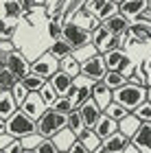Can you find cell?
<instances>
[{
    "label": "cell",
    "instance_id": "6",
    "mask_svg": "<svg viewBox=\"0 0 151 153\" xmlns=\"http://www.w3.org/2000/svg\"><path fill=\"white\" fill-rule=\"evenodd\" d=\"M109 70L107 64H105V57H103L101 53L92 55L90 59H86L83 64H81V74L88 76L90 81H101L103 76H105V72Z\"/></svg>",
    "mask_w": 151,
    "mask_h": 153
},
{
    "label": "cell",
    "instance_id": "28",
    "mask_svg": "<svg viewBox=\"0 0 151 153\" xmlns=\"http://www.w3.org/2000/svg\"><path fill=\"white\" fill-rule=\"evenodd\" d=\"M39 96H42V101L46 103V107H53V105H55V101L59 99L57 90L53 88V83H51V81H46L44 85H42V90H39Z\"/></svg>",
    "mask_w": 151,
    "mask_h": 153
},
{
    "label": "cell",
    "instance_id": "42",
    "mask_svg": "<svg viewBox=\"0 0 151 153\" xmlns=\"http://www.w3.org/2000/svg\"><path fill=\"white\" fill-rule=\"evenodd\" d=\"M123 153H140V149H138V147H136V144H134V142H129V147H127L125 151H123Z\"/></svg>",
    "mask_w": 151,
    "mask_h": 153
},
{
    "label": "cell",
    "instance_id": "3",
    "mask_svg": "<svg viewBox=\"0 0 151 153\" xmlns=\"http://www.w3.org/2000/svg\"><path fill=\"white\" fill-rule=\"evenodd\" d=\"M66 127H68V116L59 114L57 109H53V107H48L37 118V134H42V138H53Z\"/></svg>",
    "mask_w": 151,
    "mask_h": 153
},
{
    "label": "cell",
    "instance_id": "35",
    "mask_svg": "<svg viewBox=\"0 0 151 153\" xmlns=\"http://www.w3.org/2000/svg\"><path fill=\"white\" fill-rule=\"evenodd\" d=\"M33 151H35V153H61L53 138H42V142H39Z\"/></svg>",
    "mask_w": 151,
    "mask_h": 153
},
{
    "label": "cell",
    "instance_id": "25",
    "mask_svg": "<svg viewBox=\"0 0 151 153\" xmlns=\"http://www.w3.org/2000/svg\"><path fill=\"white\" fill-rule=\"evenodd\" d=\"M59 70L68 72L70 76H77V74H81V64L77 61V57H74V55H68V57L59 59Z\"/></svg>",
    "mask_w": 151,
    "mask_h": 153
},
{
    "label": "cell",
    "instance_id": "41",
    "mask_svg": "<svg viewBox=\"0 0 151 153\" xmlns=\"http://www.w3.org/2000/svg\"><path fill=\"white\" fill-rule=\"evenodd\" d=\"M11 140H13V136H9L7 131H2V134H0V151H4L7 147H9Z\"/></svg>",
    "mask_w": 151,
    "mask_h": 153
},
{
    "label": "cell",
    "instance_id": "1",
    "mask_svg": "<svg viewBox=\"0 0 151 153\" xmlns=\"http://www.w3.org/2000/svg\"><path fill=\"white\" fill-rule=\"evenodd\" d=\"M112 96H114V101H116V103H121L123 107H127L129 112H134V109L138 107L140 103H145V101H147V88H145V85H140V83L127 81L123 88L114 90Z\"/></svg>",
    "mask_w": 151,
    "mask_h": 153
},
{
    "label": "cell",
    "instance_id": "34",
    "mask_svg": "<svg viewBox=\"0 0 151 153\" xmlns=\"http://www.w3.org/2000/svg\"><path fill=\"white\" fill-rule=\"evenodd\" d=\"M11 94H13V99H16V103H18V107L24 103V99L29 96V90H26V85L22 83V79H18L16 81V85L11 88Z\"/></svg>",
    "mask_w": 151,
    "mask_h": 153
},
{
    "label": "cell",
    "instance_id": "21",
    "mask_svg": "<svg viewBox=\"0 0 151 153\" xmlns=\"http://www.w3.org/2000/svg\"><path fill=\"white\" fill-rule=\"evenodd\" d=\"M101 81L105 83V85L112 90V92H114V90H118V88L125 85V83L129 81V76H127V74H123V72H118V70H107L105 76H103Z\"/></svg>",
    "mask_w": 151,
    "mask_h": 153
},
{
    "label": "cell",
    "instance_id": "48",
    "mask_svg": "<svg viewBox=\"0 0 151 153\" xmlns=\"http://www.w3.org/2000/svg\"><path fill=\"white\" fill-rule=\"evenodd\" d=\"M26 153H35V151H26Z\"/></svg>",
    "mask_w": 151,
    "mask_h": 153
},
{
    "label": "cell",
    "instance_id": "19",
    "mask_svg": "<svg viewBox=\"0 0 151 153\" xmlns=\"http://www.w3.org/2000/svg\"><path fill=\"white\" fill-rule=\"evenodd\" d=\"M103 24H105L107 29L114 33V35H125V33L129 31V18H125V16H123L121 11L116 13V16L107 18V20H105Z\"/></svg>",
    "mask_w": 151,
    "mask_h": 153
},
{
    "label": "cell",
    "instance_id": "16",
    "mask_svg": "<svg viewBox=\"0 0 151 153\" xmlns=\"http://www.w3.org/2000/svg\"><path fill=\"white\" fill-rule=\"evenodd\" d=\"M129 142H132V138H129L127 134H123V131L118 129L116 134L109 136L107 140H103V147H105L109 153H123V151L129 147Z\"/></svg>",
    "mask_w": 151,
    "mask_h": 153
},
{
    "label": "cell",
    "instance_id": "47",
    "mask_svg": "<svg viewBox=\"0 0 151 153\" xmlns=\"http://www.w3.org/2000/svg\"><path fill=\"white\" fill-rule=\"evenodd\" d=\"M114 2H118V4H121V2H123V0H114Z\"/></svg>",
    "mask_w": 151,
    "mask_h": 153
},
{
    "label": "cell",
    "instance_id": "12",
    "mask_svg": "<svg viewBox=\"0 0 151 153\" xmlns=\"http://www.w3.org/2000/svg\"><path fill=\"white\" fill-rule=\"evenodd\" d=\"M92 13L99 22H105L107 18L118 13V2H114V0H92Z\"/></svg>",
    "mask_w": 151,
    "mask_h": 153
},
{
    "label": "cell",
    "instance_id": "2",
    "mask_svg": "<svg viewBox=\"0 0 151 153\" xmlns=\"http://www.w3.org/2000/svg\"><path fill=\"white\" fill-rule=\"evenodd\" d=\"M4 131L13 138H18V140H22V138L31 136L37 131V120H33L31 116H26L22 109H16V114H11L9 118L4 120Z\"/></svg>",
    "mask_w": 151,
    "mask_h": 153
},
{
    "label": "cell",
    "instance_id": "36",
    "mask_svg": "<svg viewBox=\"0 0 151 153\" xmlns=\"http://www.w3.org/2000/svg\"><path fill=\"white\" fill-rule=\"evenodd\" d=\"M61 33H64V22H61V18H53L51 22H48V35L53 39H59L61 37Z\"/></svg>",
    "mask_w": 151,
    "mask_h": 153
},
{
    "label": "cell",
    "instance_id": "8",
    "mask_svg": "<svg viewBox=\"0 0 151 153\" xmlns=\"http://www.w3.org/2000/svg\"><path fill=\"white\" fill-rule=\"evenodd\" d=\"M57 70H59V59L53 57L51 53H44L42 57H37V59L31 64V72L44 76V79H51Z\"/></svg>",
    "mask_w": 151,
    "mask_h": 153
},
{
    "label": "cell",
    "instance_id": "23",
    "mask_svg": "<svg viewBox=\"0 0 151 153\" xmlns=\"http://www.w3.org/2000/svg\"><path fill=\"white\" fill-rule=\"evenodd\" d=\"M74 138H77V136H74L72 131L66 127V129H61L57 136H53V140H55V144L59 147V151H61V153H66L68 149H70V144L74 142Z\"/></svg>",
    "mask_w": 151,
    "mask_h": 153
},
{
    "label": "cell",
    "instance_id": "14",
    "mask_svg": "<svg viewBox=\"0 0 151 153\" xmlns=\"http://www.w3.org/2000/svg\"><path fill=\"white\" fill-rule=\"evenodd\" d=\"M51 83H53V88L57 90L59 96H68V94H70V90H72V85H74V76H70L64 70H57L51 76Z\"/></svg>",
    "mask_w": 151,
    "mask_h": 153
},
{
    "label": "cell",
    "instance_id": "20",
    "mask_svg": "<svg viewBox=\"0 0 151 153\" xmlns=\"http://www.w3.org/2000/svg\"><path fill=\"white\" fill-rule=\"evenodd\" d=\"M18 109V103L16 99H13L11 90H0V118H9L11 114H16Z\"/></svg>",
    "mask_w": 151,
    "mask_h": 153
},
{
    "label": "cell",
    "instance_id": "24",
    "mask_svg": "<svg viewBox=\"0 0 151 153\" xmlns=\"http://www.w3.org/2000/svg\"><path fill=\"white\" fill-rule=\"evenodd\" d=\"M68 129L72 131L74 136H79L81 131L86 129V123H83V116H81V112H79V107H74L70 114H68Z\"/></svg>",
    "mask_w": 151,
    "mask_h": 153
},
{
    "label": "cell",
    "instance_id": "39",
    "mask_svg": "<svg viewBox=\"0 0 151 153\" xmlns=\"http://www.w3.org/2000/svg\"><path fill=\"white\" fill-rule=\"evenodd\" d=\"M4 153H26V149H24L22 140H18V138H13V140L9 142V147L4 149Z\"/></svg>",
    "mask_w": 151,
    "mask_h": 153
},
{
    "label": "cell",
    "instance_id": "11",
    "mask_svg": "<svg viewBox=\"0 0 151 153\" xmlns=\"http://www.w3.org/2000/svg\"><path fill=\"white\" fill-rule=\"evenodd\" d=\"M79 112H81V116H83V123H86V127H90V129H92L94 125L99 123V118L103 116V109L97 105V103H94V99H92V96L79 105Z\"/></svg>",
    "mask_w": 151,
    "mask_h": 153
},
{
    "label": "cell",
    "instance_id": "5",
    "mask_svg": "<svg viewBox=\"0 0 151 153\" xmlns=\"http://www.w3.org/2000/svg\"><path fill=\"white\" fill-rule=\"evenodd\" d=\"M61 37H64L72 48H81V46L92 44V33H90V29L81 26L79 22H74V20L64 22V33H61Z\"/></svg>",
    "mask_w": 151,
    "mask_h": 153
},
{
    "label": "cell",
    "instance_id": "29",
    "mask_svg": "<svg viewBox=\"0 0 151 153\" xmlns=\"http://www.w3.org/2000/svg\"><path fill=\"white\" fill-rule=\"evenodd\" d=\"M46 81H48V79H44V76H39V74H33V72H29V74L22 79V83L26 85V90H29V92H39Z\"/></svg>",
    "mask_w": 151,
    "mask_h": 153
},
{
    "label": "cell",
    "instance_id": "38",
    "mask_svg": "<svg viewBox=\"0 0 151 153\" xmlns=\"http://www.w3.org/2000/svg\"><path fill=\"white\" fill-rule=\"evenodd\" d=\"M66 153H92V151L86 147V142L81 140V138H74V142L70 144V149H68Z\"/></svg>",
    "mask_w": 151,
    "mask_h": 153
},
{
    "label": "cell",
    "instance_id": "10",
    "mask_svg": "<svg viewBox=\"0 0 151 153\" xmlns=\"http://www.w3.org/2000/svg\"><path fill=\"white\" fill-rule=\"evenodd\" d=\"M20 109L26 114V116H31L33 120H37L39 116H42L46 109V103L42 101V96H39V92H29V96L24 99V103L20 105Z\"/></svg>",
    "mask_w": 151,
    "mask_h": 153
},
{
    "label": "cell",
    "instance_id": "4",
    "mask_svg": "<svg viewBox=\"0 0 151 153\" xmlns=\"http://www.w3.org/2000/svg\"><path fill=\"white\" fill-rule=\"evenodd\" d=\"M125 35H127V33H125ZM125 35H114V33L101 22V24H97L92 29V46L97 48L101 55H105L109 51H114V48H121Z\"/></svg>",
    "mask_w": 151,
    "mask_h": 153
},
{
    "label": "cell",
    "instance_id": "13",
    "mask_svg": "<svg viewBox=\"0 0 151 153\" xmlns=\"http://www.w3.org/2000/svg\"><path fill=\"white\" fill-rule=\"evenodd\" d=\"M147 4H149V0H123L118 4V11L129 20H138L147 11Z\"/></svg>",
    "mask_w": 151,
    "mask_h": 153
},
{
    "label": "cell",
    "instance_id": "43",
    "mask_svg": "<svg viewBox=\"0 0 151 153\" xmlns=\"http://www.w3.org/2000/svg\"><path fill=\"white\" fill-rule=\"evenodd\" d=\"M92 153H109V151H107L105 147H103V142H101V144H99V147H97V149H94Z\"/></svg>",
    "mask_w": 151,
    "mask_h": 153
},
{
    "label": "cell",
    "instance_id": "18",
    "mask_svg": "<svg viewBox=\"0 0 151 153\" xmlns=\"http://www.w3.org/2000/svg\"><path fill=\"white\" fill-rule=\"evenodd\" d=\"M132 142L138 149H149L151 151V123H140L138 129L132 134Z\"/></svg>",
    "mask_w": 151,
    "mask_h": 153
},
{
    "label": "cell",
    "instance_id": "27",
    "mask_svg": "<svg viewBox=\"0 0 151 153\" xmlns=\"http://www.w3.org/2000/svg\"><path fill=\"white\" fill-rule=\"evenodd\" d=\"M22 16H24V11H22L20 0H4V18L7 20H18Z\"/></svg>",
    "mask_w": 151,
    "mask_h": 153
},
{
    "label": "cell",
    "instance_id": "44",
    "mask_svg": "<svg viewBox=\"0 0 151 153\" xmlns=\"http://www.w3.org/2000/svg\"><path fill=\"white\" fill-rule=\"evenodd\" d=\"M4 131V118H0V134Z\"/></svg>",
    "mask_w": 151,
    "mask_h": 153
},
{
    "label": "cell",
    "instance_id": "31",
    "mask_svg": "<svg viewBox=\"0 0 151 153\" xmlns=\"http://www.w3.org/2000/svg\"><path fill=\"white\" fill-rule=\"evenodd\" d=\"M77 138H81V140L86 142V147L90 149V151H94V149H97L99 144H101V140H99V136L94 134V129H90V127H86V129L81 131V134H79Z\"/></svg>",
    "mask_w": 151,
    "mask_h": 153
},
{
    "label": "cell",
    "instance_id": "22",
    "mask_svg": "<svg viewBox=\"0 0 151 153\" xmlns=\"http://www.w3.org/2000/svg\"><path fill=\"white\" fill-rule=\"evenodd\" d=\"M72 51H74V48L68 44L64 37L53 39V44H51V48H48V53L53 55V57H57V59H64V57H68V55H72Z\"/></svg>",
    "mask_w": 151,
    "mask_h": 153
},
{
    "label": "cell",
    "instance_id": "45",
    "mask_svg": "<svg viewBox=\"0 0 151 153\" xmlns=\"http://www.w3.org/2000/svg\"><path fill=\"white\" fill-rule=\"evenodd\" d=\"M147 101H149V103H151V85H149V88H147Z\"/></svg>",
    "mask_w": 151,
    "mask_h": 153
},
{
    "label": "cell",
    "instance_id": "9",
    "mask_svg": "<svg viewBox=\"0 0 151 153\" xmlns=\"http://www.w3.org/2000/svg\"><path fill=\"white\" fill-rule=\"evenodd\" d=\"M4 64H7V68H9V70L16 74L18 79H24V76L31 72V64L26 61V57H24L20 51H11V53L4 57Z\"/></svg>",
    "mask_w": 151,
    "mask_h": 153
},
{
    "label": "cell",
    "instance_id": "17",
    "mask_svg": "<svg viewBox=\"0 0 151 153\" xmlns=\"http://www.w3.org/2000/svg\"><path fill=\"white\" fill-rule=\"evenodd\" d=\"M92 99L101 109H105L109 103L114 101V96H112V90H109L103 81H94L92 83Z\"/></svg>",
    "mask_w": 151,
    "mask_h": 153
},
{
    "label": "cell",
    "instance_id": "26",
    "mask_svg": "<svg viewBox=\"0 0 151 153\" xmlns=\"http://www.w3.org/2000/svg\"><path fill=\"white\" fill-rule=\"evenodd\" d=\"M103 114H107L109 118H114L116 123H121L123 118H127V116L132 114V112H129L127 107H123L121 103H116V101H112V103H109V105H107L105 109H103Z\"/></svg>",
    "mask_w": 151,
    "mask_h": 153
},
{
    "label": "cell",
    "instance_id": "40",
    "mask_svg": "<svg viewBox=\"0 0 151 153\" xmlns=\"http://www.w3.org/2000/svg\"><path fill=\"white\" fill-rule=\"evenodd\" d=\"M11 51H16V48L11 46V42H9V37H4L2 42H0V55H2V57H7V55H9Z\"/></svg>",
    "mask_w": 151,
    "mask_h": 153
},
{
    "label": "cell",
    "instance_id": "15",
    "mask_svg": "<svg viewBox=\"0 0 151 153\" xmlns=\"http://www.w3.org/2000/svg\"><path fill=\"white\" fill-rule=\"evenodd\" d=\"M92 129H94V134L99 136V140L103 142V140H107L112 134H116V131H118V123H116L114 118H109L107 114H103V116L99 118V123L94 125Z\"/></svg>",
    "mask_w": 151,
    "mask_h": 153
},
{
    "label": "cell",
    "instance_id": "30",
    "mask_svg": "<svg viewBox=\"0 0 151 153\" xmlns=\"http://www.w3.org/2000/svg\"><path fill=\"white\" fill-rule=\"evenodd\" d=\"M74 107H77V103H74L72 96H59V99L55 101V105H53V109H57L59 114H66V116L70 114Z\"/></svg>",
    "mask_w": 151,
    "mask_h": 153
},
{
    "label": "cell",
    "instance_id": "37",
    "mask_svg": "<svg viewBox=\"0 0 151 153\" xmlns=\"http://www.w3.org/2000/svg\"><path fill=\"white\" fill-rule=\"evenodd\" d=\"M39 142H42V134H37V131H35V134H31V136H26V138H22V144H24L26 151H33Z\"/></svg>",
    "mask_w": 151,
    "mask_h": 153
},
{
    "label": "cell",
    "instance_id": "7",
    "mask_svg": "<svg viewBox=\"0 0 151 153\" xmlns=\"http://www.w3.org/2000/svg\"><path fill=\"white\" fill-rule=\"evenodd\" d=\"M103 57H105V64H107L109 70H118L123 74H129V72H132V68H134L129 55L125 51H121V48H114V51L105 53Z\"/></svg>",
    "mask_w": 151,
    "mask_h": 153
},
{
    "label": "cell",
    "instance_id": "46",
    "mask_svg": "<svg viewBox=\"0 0 151 153\" xmlns=\"http://www.w3.org/2000/svg\"><path fill=\"white\" fill-rule=\"evenodd\" d=\"M147 13L151 16V0H149V4H147Z\"/></svg>",
    "mask_w": 151,
    "mask_h": 153
},
{
    "label": "cell",
    "instance_id": "32",
    "mask_svg": "<svg viewBox=\"0 0 151 153\" xmlns=\"http://www.w3.org/2000/svg\"><path fill=\"white\" fill-rule=\"evenodd\" d=\"M16 81H18V76L13 74L7 66L0 70V90H11L13 85H16Z\"/></svg>",
    "mask_w": 151,
    "mask_h": 153
},
{
    "label": "cell",
    "instance_id": "33",
    "mask_svg": "<svg viewBox=\"0 0 151 153\" xmlns=\"http://www.w3.org/2000/svg\"><path fill=\"white\" fill-rule=\"evenodd\" d=\"M132 114L138 118V123H151V103H149V101L140 103V105L136 107Z\"/></svg>",
    "mask_w": 151,
    "mask_h": 153
},
{
    "label": "cell",
    "instance_id": "49",
    "mask_svg": "<svg viewBox=\"0 0 151 153\" xmlns=\"http://www.w3.org/2000/svg\"><path fill=\"white\" fill-rule=\"evenodd\" d=\"M0 153H4V151H0Z\"/></svg>",
    "mask_w": 151,
    "mask_h": 153
}]
</instances>
